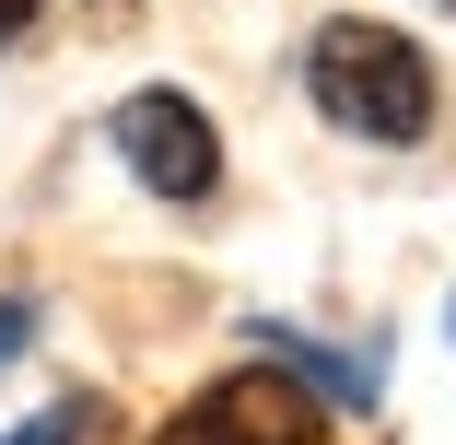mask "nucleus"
<instances>
[{
    "mask_svg": "<svg viewBox=\"0 0 456 445\" xmlns=\"http://www.w3.org/2000/svg\"><path fill=\"white\" fill-rule=\"evenodd\" d=\"M305 95H316V118L351 129V141H421V129H433V59H421L398 24L339 12V24H316V47H305Z\"/></svg>",
    "mask_w": 456,
    "mask_h": 445,
    "instance_id": "f257e3e1",
    "label": "nucleus"
},
{
    "mask_svg": "<svg viewBox=\"0 0 456 445\" xmlns=\"http://www.w3.org/2000/svg\"><path fill=\"white\" fill-rule=\"evenodd\" d=\"M94 12H129V0H94Z\"/></svg>",
    "mask_w": 456,
    "mask_h": 445,
    "instance_id": "0eeeda50",
    "label": "nucleus"
},
{
    "mask_svg": "<svg viewBox=\"0 0 456 445\" xmlns=\"http://www.w3.org/2000/svg\"><path fill=\"white\" fill-rule=\"evenodd\" d=\"M328 422H316V387H281V375H223V387H200L188 410H175L152 445H316Z\"/></svg>",
    "mask_w": 456,
    "mask_h": 445,
    "instance_id": "7ed1b4c3",
    "label": "nucleus"
},
{
    "mask_svg": "<svg viewBox=\"0 0 456 445\" xmlns=\"http://www.w3.org/2000/svg\"><path fill=\"white\" fill-rule=\"evenodd\" d=\"M36 12H47V0H0V47H12V36H24Z\"/></svg>",
    "mask_w": 456,
    "mask_h": 445,
    "instance_id": "423d86ee",
    "label": "nucleus"
},
{
    "mask_svg": "<svg viewBox=\"0 0 456 445\" xmlns=\"http://www.w3.org/2000/svg\"><path fill=\"white\" fill-rule=\"evenodd\" d=\"M24 340H36V305L12 293V305H0V364H12V351H24Z\"/></svg>",
    "mask_w": 456,
    "mask_h": 445,
    "instance_id": "39448f33",
    "label": "nucleus"
},
{
    "mask_svg": "<svg viewBox=\"0 0 456 445\" xmlns=\"http://www.w3.org/2000/svg\"><path fill=\"white\" fill-rule=\"evenodd\" d=\"M82 433H106V410H94V399H59V410H36V422H12L0 445H82Z\"/></svg>",
    "mask_w": 456,
    "mask_h": 445,
    "instance_id": "20e7f679",
    "label": "nucleus"
},
{
    "mask_svg": "<svg viewBox=\"0 0 456 445\" xmlns=\"http://www.w3.org/2000/svg\"><path fill=\"white\" fill-rule=\"evenodd\" d=\"M118 152H129L141 188L175 200V211H200V200L223 188V141H211V118L175 95V82H141V95L118 106Z\"/></svg>",
    "mask_w": 456,
    "mask_h": 445,
    "instance_id": "f03ea898",
    "label": "nucleus"
}]
</instances>
